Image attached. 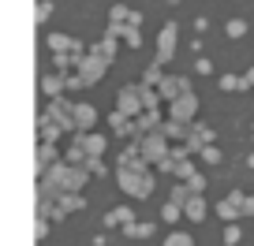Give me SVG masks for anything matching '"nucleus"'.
Masks as SVG:
<instances>
[{
    "mask_svg": "<svg viewBox=\"0 0 254 246\" xmlns=\"http://www.w3.org/2000/svg\"><path fill=\"white\" fill-rule=\"evenodd\" d=\"M116 183H120V191L131 194V198H150L153 187H157L150 172H131V168H116Z\"/></svg>",
    "mask_w": 254,
    "mask_h": 246,
    "instance_id": "obj_1",
    "label": "nucleus"
},
{
    "mask_svg": "<svg viewBox=\"0 0 254 246\" xmlns=\"http://www.w3.org/2000/svg\"><path fill=\"white\" fill-rule=\"evenodd\" d=\"M41 116H45L49 123H56L64 135H67V131H75V104L64 101V97H49V108L41 112Z\"/></svg>",
    "mask_w": 254,
    "mask_h": 246,
    "instance_id": "obj_2",
    "label": "nucleus"
},
{
    "mask_svg": "<svg viewBox=\"0 0 254 246\" xmlns=\"http://www.w3.org/2000/svg\"><path fill=\"white\" fill-rule=\"evenodd\" d=\"M138 146H142V157L150 160V164H157V160H165L168 153H172V138H168L165 131H150V135H142Z\"/></svg>",
    "mask_w": 254,
    "mask_h": 246,
    "instance_id": "obj_3",
    "label": "nucleus"
},
{
    "mask_svg": "<svg viewBox=\"0 0 254 246\" xmlns=\"http://www.w3.org/2000/svg\"><path fill=\"white\" fill-rule=\"evenodd\" d=\"M116 108L127 112V116H142V112H146V104H142V82H138V86H120Z\"/></svg>",
    "mask_w": 254,
    "mask_h": 246,
    "instance_id": "obj_4",
    "label": "nucleus"
},
{
    "mask_svg": "<svg viewBox=\"0 0 254 246\" xmlns=\"http://www.w3.org/2000/svg\"><path fill=\"white\" fill-rule=\"evenodd\" d=\"M194 112H198V97H194V90H190V94H180L176 101H168V119L194 123Z\"/></svg>",
    "mask_w": 254,
    "mask_h": 246,
    "instance_id": "obj_5",
    "label": "nucleus"
},
{
    "mask_svg": "<svg viewBox=\"0 0 254 246\" xmlns=\"http://www.w3.org/2000/svg\"><path fill=\"white\" fill-rule=\"evenodd\" d=\"M176 38H180V26L176 23H165L157 34V64H168L176 56Z\"/></svg>",
    "mask_w": 254,
    "mask_h": 246,
    "instance_id": "obj_6",
    "label": "nucleus"
},
{
    "mask_svg": "<svg viewBox=\"0 0 254 246\" xmlns=\"http://www.w3.org/2000/svg\"><path fill=\"white\" fill-rule=\"evenodd\" d=\"M105 71H109V60H101L97 52H86V56H82V67H79V75L86 79V86L101 82V79H105Z\"/></svg>",
    "mask_w": 254,
    "mask_h": 246,
    "instance_id": "obj_7",
    "label": "nucleus"
},
{
    "mask_svg": "<svg viewBox=\"0 0 254 246\" xmlns=\"http://www.w3.org/2000/svg\"><path fill=\"white\" fill-rule=\"evenodd\" d=\"M157 94L165 97V101H176L180 94H190V79L187 75H165V82L157 86Z\"/></svg>",
    "mask_w": 254,
    "mask_h": 246,
    "instance_id": "obj_8",
    "label": "nucleus"
},
{
    "mask_svg": "<svg viewBox=\"0 0 254 246\" xmlns=\"http://www.w3.org/2000/svg\"><path fill=\"white\" fill-rule=\"evenodd\" d=\"M97 108L94 104H75V131H82V135H86V131H94V123H97Z\"/></svg>",
    "mask_w": 254,
    "mask_h": 246,
    "instance_id": "obj_9",
    "label": "nucleus"
},
{
    "mask_svg": "<svg viewBox=\"0 0 254 246\" xmlns=\"http://www.w3.org/2000/svg\"><path fill=\"white\" fill-rule=\"evenodd\" d=\"M135 127H138V135H150V131H161V127H165V116H161L157 108H146L142 116H135Z\"/></svg>",
    "mask_w": 254,
    "mask_h": 246,
    "instance_id": "obj_10",
    "label": "nucleus"
},
{
    "mask_svg": "<svg viewBox=\"0 0 254 246\" xmlns=\"http://www.w3.org/2000/svg\"><path fill=\"white\" fill-rule=\"evenodd\" d=\"M64 90H67V75L53 71V75L41 79V94H45V97H64Z\"/></svg>",
    "mask_w": 254,
    "mask_h": 246,
    "instance_id": "obj_11",
    "label": "nucleus"
},
{
    "mask_svg": "<svg viewBox=\"0 0 254 246\" xmlns=\"http://www.w3.org/2000/svg\"><path fill=\"white\" fill-rule=\"evenodd\" d=\"M53 67L60 75H71V71H79V67H82V56H75V52H53Z\"/></svg>",
    "mask_w": 254,
    "mask_h": 246,
    "instance_id": "obj_12",
    "label": "nucleus"
},
{
    "mask_svg": "<svg viewBox=\"0 0 254 246\" xmlns=\"http://www.w3.org/2000/svg\"><path fill=\"white\" fill-rule=\"evenodd\" d=\"M116 41H120L116 34H109V30H105V38L97 41V45L90 49V52H97L101 60H109V64H112V60H116V52H120V49H116Z\"/></svg>",
    "mask_w": 254,
    "mask_h": 246,
    "instance_id": "obj_13",
    "label": "nucleus"
},
{
    "mask_svg": "<svg viewBox=\"0 0 254 246\" xmlns=\"http://www.w3.org/2000/svg\"><path fill=\"white\" fill-rule=\"evenodd\" d=\"M161 131H165L172 142H187V138H190V123H183V119H165V127H161Z\"/></svg>",
    "mask_w": 254,
    "mask_h": 246,
    "instance_id": "obj_14",
    "label": "nucleus"
},
{
    "mask_svg": "<svg viewBox=\"0 0 254 246\" xmlns=\"http://www.w3.org/2000/svg\"><path fill=\"white\" fill-rule=\"evenodd\" d=\"M131 220H135V209L131 205H120V209H109V213H105V224H109V228H116V224L124 228V224H131Z\"/></svg>",
    "mask_w": 254,
    "mask_h": 246,
    "instance_id": "obj_15",
    "label": "nucleus"
},
{
    "mask_svg": "<svg viewBox=\"0 0 254 246\" xmlns=\"http://www.w3.org/2000/svg\"><path fill=\"white\" fill-rule=\"evenodd\" d=\"M56 205H60L64 213H75V209H82L86 201H82V191H64V194H56Z\"/></svg>",
    "mask_w": 254,
    "mask_h": 246,
    "instance_id": "obj_16",
    "label": "nucleus"
},
{
    "mask_svg": "<svg viewBox=\"0 0 254 246\" xmlns=\"http://www.w3.org/2000/svg\"><path fill=\"white\" fill-rule=\"evenodd\" d=\"M49 164H56V142H38V175Z\"/></svg>",
    "mask_w": 254,
    "mask_h": 246,
    "instance_id": "obj_17",
    "label": "nucleus"
},
{
    "mask_svg": "<svg viewBox=\"0 0 254 246\" xmlns=\"http://www.w3.org/2000/svg\"><path fill=\"white\" fill-rule=\"evenodd\" d=\"M82 146H86V153H90V157H101V153L109 149L105 135H94V131H86V135H82Z\"/></svg>",
    "mask_w": 254,
    "mask_h": 246,
    "instance_id": "obj_18",
    "label": "nucleus"
},
{
    "mask_svg": "<svg viewBox=\"0 0 254 246\" xmlns=\"http://www.w3.org/2000/svg\"><path fill=\"white\" fill-rule=\"evenodd\" d=\"M206 198H202V194H194V198L187 201V209H183V216H187V220H206Z\"/></svg>",
    "mask_w": 254,
    "mask_h": 246,
    "instance_id": "obj_19",
    "label": "nucleus"
},
{
    "mask_svg": "<svg viewBox=\"0 0 254 246\" xmlns=\"http://www.w3.org/2000/svg\"><path fill=\"white\" fill-rule=\"evenodd\" d=\"M60 135H64V131L56 127V123H49L45 116H38V138H41V142H60Z\"/></svg>",
    "mask_w": 254,
    "mask_h": 246,
    "instance_id": "obj_20",
    "label": "nucleus"
},
{
    "mask_svg": "<svg viewBox=\"0 0 254 246\" xmlns=\"http://www.w3.org/2000/svg\"><path fill=\"white\" fill-rule=\"evenodd\" d=\"M161 67H165V64H157V60L146 67V71H142V86H153V90H157L161 82H165V71H161Z\"/></svg>",
    "mask_w": 254,
    "mask_h": 246,
    "instance_id": "obj_21",
    "label": "nucleus"
},
{
    "mask_svg": "<svg viewBox=\"0 0 254 246\" xmlns=\"http://www.w3.org/2000/svg\"><path fill=\"white\" fill-rule=\"evenodd\" d=\"M124 235H127V239H146V235H153V224L131 220V224H124Z\"/></svg>",
    "mask_w": 254,
    "mask_h": 246,
    "instance_id": "obj_22",
    "label": "nucleus"
},
{
    "mask_svg": "<svg viewBox=\"0 0 254 246\" xmlns=\"http://www.w3.org/2000/svg\"><path fill=\"white\" fill-rule=\"evenodd\" d=\"M221 90L224 94H239V90H251L243 75H221Z\"/></svg>",
    "mask_w": 254,
    "mask_h": 246,
    "instance_id": "obj_23",
    "label": "nucleus"
},
{
    "mask_svg": "<svg viewBox=\"0 0 254 246\" xmlns=\"http://www.w3.org/2000/svg\"><path fill=\"white\" fill-rule=\"evenodd\" d=\"M75 38H67V34H49V49L53 52H71Z\"/></svg>",
    "mask_w": 254,
    "mask_h": 246,
    "instance_id": "obj_24",
    "label": "nucleus"
},
{
    "mask_svg": "<svg viewBox=\"0 0 254 246\" xmlns=\"http://www.w3.org/2000/svg\"><path fill=\"white\" fill-rule=\"evenodd\" d=\"M190 198H194V191H190L183 179H176V187H172V201H180V205L187 209V201H190Z\"/></svg>",
    "mask_w": 254,
    "mask_h": 246,
    "instance_id": "obj_25",
    "label": "nucleus"
},
{
    "mask_svg": "<svg viewBox=\"0 0 254 246\" xmlns=\"http://www.w3.org/2000/svg\"><path fill=\"white\" fill-rule=\"evenodd\" d=\"M180 213H183V205L168 198V201H165V209H161V220H165V224H176V220H180Z\"/></svg>",
    "mask_w": 254,
    "mask_h": 246,
    "instance_id": "obj_26",
    "label": "nucleus"
},
{
    "mask_svg": "<svg viewBox=\"0 0 254 246\" xmlns=\"http://www.w3.org/2000/svg\"><path fill=\"white\" fill-rule=\"evenodd\" d=\"M127 19H131V11H127V8H124V4H112V8H109V23H116V26H124V23H127Z\"/></svg>",
    "mask_w": 254,
    "mask_h": 246,
    "instance_id": "obj_27",
    "label": "nucleus"
},
{
    "mask_svg": "<svg viewBox=\"0 0 254 246\" xmlns=\"http://www.w3.org/2000/svg\"><path fill=\"white\" fill-rule=\"evenodd\" d=\"M190 175H198V168H194V160H180V168H176V179H183V183H187L190 179Z\"/></svg>",
    "mask_w": 254,
    "mask_h": 246,
    "instance_id": "obj_28",
    "label": "nucleus"
},
{
    "mask_svg": "<svg viewBox=\"0 0 254 246\" xmlns=\"http://www.w3.org/2000/svg\"><path fill=\"white\" fill-rule=\"evenodd\" d=\"M198 160H202V164H221V149H217V142L206 146V149L198 153Z\"/></svg>",
    "mask_w": 254,
    "mask_h": 246,
    "instance_id": "obj_29",
    "label": "nucleus"
},
{
    "mask_svg": "<svg viewBox=\"0 0 254 246\" xmlns=\"http://www.w3.org/2000/svg\"><path fill=\"white\" fill-rule=\"evenodd\" d=\"M161 101H165V97H161L153 86H142V104H146V108H157Z\"/></svg>",
    "mask_w": 254,
    "mask_h": 246,
    "instance_id": "obj_30",
    "label": "nucleus"
},
{
    "mask_svg": "<svg viewBox=\"0 0 254 246\" xmlns=\"http://www.w3.org/2000/svg\"><path fill=\"white\" fill-rule=\"evenodd\" d=\"M161 246H194V239H190V235H183V231H172V235H168Z\"/></svg>",
    "mask_w": 254,
    "mask_h": 246,
    "instance_id": "obj_31",
    "label": "nucleus"
},
{
    "mask_svg": "<svg viewBox=\"0 0 254 246\" xmlns=\"http://www.w3.org/2000/svg\"><path fill=\"white\" fill-rule=\"evenodd\" d=\"M224 34H228V38H243V34H247V23H243V19H228Z\"/></svg>",
    "mask_w": 254,
    "mask_h": 246,
    "instance_id": "obj_32",
    "label": "nucleus"
},
{
    "mask_svg": "<svg viewBox=\"0 0 254 246\" xmlns=\"http://www.w3.org/2000/svg\"><path fill=\"white\" fill-rule=\"evenodd\" d=\"M176 168H180V157H172V153L165 160H157V172H165V175H176Z\"/></svg>",
    "mask_w": 254,
    "mask_h": 246,
    "instance_id": "obj_33",
    "label": "nucleus"
},
{
    "mask_svg": "<svg viewBox=\"0 0 254 246\" xmlns=\"http://www.w3.org/2000/svg\"><path fill=\"white\" fill-rule=\"evenodd\" d=\"M86 172H90V175H97V179H101V175L109 172V168H105V160H101V157H86Z\"/></svg>",
    "mask_w": 254,
    "mask_h": 246,
    "instance_id": "obj_34",
    "label": "nucleus"
},
{
    "mask_svg": "<svg viewBox=\"0 0 254 246\" xmlns=\"http://www.w3.org/2000/svg\"><path fill=\"white\" fill-rule=\"evenodd\" d=\"M239 239H243V231H239L236 224H228V228H224V246H236Z\"/></svg>",
    "mask_w": 254,
    "mask_h": 246,
    "instance_id": "obj_35",
    "label": "nucleus"
},
{
    "mask_svg": "<svg viewBox=\"0 0 254 246\" xmlns=\"http://www.w3.org/2000/svg\"><path fill=\"white\" fill-rule=\"evenodd\" d=\"M187 187H190V191H194V194H206V175H190V179H187Z\"/></svg>",
    "mask_w": 254,
    "mask_h": 246,
    "instance_id": "obj_36",
    "label": "nucleus"
},
{
    "mask_svg": "<svg viewBox=\"0 0 254 246\" xmlns=\"http://www.w3.org/2000/svg\"><path fill=\"white\" fill-rule=\"evenodd\" d=\"M194 71H198V75H209V71H213V60H209V56H198V60H194Z\"/></svg>",
    "mask_w": 254,
    "mask_h": 246,
    "instance_id": "obj_37",
    "label": "nucleus"
},
{
    "mask_svg": "<svg viewBox=\"0 0 254 246\" xmlns=\"http://www.w3.org/2000/svg\"><path fill=\"white\" fill-rule=\"evenodd\" d=\"M49 15H53V0H41L38 4V23H45Z\"/></svg>",
    "mask_w": 254,
    "mask_h": 246,
    "instance_id": "obj_38",
    "label": "nucleus"
},
{
    "mask_svg": "<svg viewBox=\"0 0 254 246\" xmlns=\"http://www.w3.org/2000/svg\"><path fill=\"white\" fill-rule=\"evenodd\" d=\"M49 235V216H38V239Z\"/></svg>",
    "mask_w": 254,
    "mask_h": 246,
    "instance_id": "obj_39",
    "label": "nucleus"
},
{
    "mask_svg": "<svg viewBox=\"0 0 254 246\" xmlns=\"http://www.w3.org/2000/svg\"><path fill=\"white\" fill-rule=\"evenodd\" d=\"M243 79H247V86H254V67H251V71L243 75Z\"/></svg>",
    "mask_w": 254,
    "mask_h": 246,
    "instance_id": "obj_40",
    "label": "nucleus"
},
{
    "mask_svg": "<svg viewBox=\"0 0 254 246\" xmlns=\"http://www.w3.org/2000/svg\"><path fill=\"white\" fill-rule=\"evenodd\" d=\"M247 164H251V168H254V153H247Z\"/></svg>",
    "mask_w": 254,
    "mask_h": 246,
    "instance_id": "obj_41",
    "label": "nucleus"
},
{
    "mask_svg": "<svg viewBox=\"0 0 254 246\" xmlns=\"http://www.w3.org/2000/svg\"><path fill=\"white\" fill-rule=\"evenodd\" d=\"M168 4H180V0H168Z\"/></svg>",
    "mask_w": 254,
    "mask_h": 246,
    "instance_id": "obj_42",
    "label": "nucleus"
},
{
    "mask_svg": "<svg viewBox=\"0 0 254 246\" xmlns=\"http://www.w3.org/2000/svg\"><path fill=\"white\" fill-rule=\"evenodd\" d=\"M251 198H254V194H251Z\"/></svg>",
    "mask_w": 254,
    "mask_h": 246,
    "instance_id": "obj_43",
    "label": "nucleus"
}]
</instances>
